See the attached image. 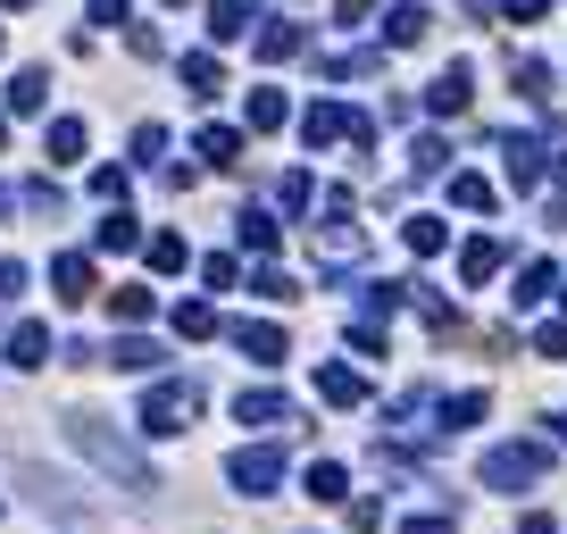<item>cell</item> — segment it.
Returning <instances> with one entry per match:
<instances>
[{
	"instance_id": "7402d4cb",
	"label": "cell",
	"mask_w": 567,
	"mask_h": 534,
	"mask_svg": "<svg viewBox=\"0 0 567 534\" xmlns=\"http://www.w3.org/2000/svg\"><path fill=\"white\" fill-rule=\"evenodd\" d=\"M426 25H435V18H426L417 0H400L393 18H384V42H400V51H409V42H426Z\"/></svg>"
},
{
	"instance_id": "4dcf8cb0",
	"label": "cell",
	"mask_w": 567,
	"mask_h": 534,
	"mask_svg": "<svg viewBox=\"0 0 567 534\" xmlns=\"http://www.w3.org/2000/svg\"><path fill=\"white\" fill-rule=\"evenodd\" d=\"M243 117H250V134H276V126H284V93H267V84H259Z\"/></svg>"
},
{
	"instance_id": "7bdbcfd3",
	"label": "cell",
	"mask_w": 567,
	"mask_h": 534,
	"mask_svg": "<svg viewBox=\"0 0 567 534\" xmlns=\"http://www.w3.org/2000/svg\"><path fill=\"white\" fill-rule=\"evenodd\" d=\"M400 534H459V517H442V510H426V517H409Z\"/></svg>"
},
{
	"instance_id": "5bb4252c",
	"label": "cell",
	"mask_w": 567,
	"mask_h": 534,
	"mask_svg": "<svg viewBox=\"0 0 567 534\" xmlns=\"http://www.w3.org/2000/svg\"><path fill=\"white\" fill-rule=\"evenodd\" d=\"M159 360H168V351L142 343V334H117V343H109V367H126V376H151Z\"/></svg>"
},
{
	"instance_id": "d6a6232c",
	"label": "cell",
	"mask_w": 567,
	"mask_h": 534,
	"mask_svg": "<svg viewBox=\"0 0 567 534\" xmlns=\"http://www.w3.org/2000/svg\"><path fill=\"white\" fill-rule=\"evenodd\" d=\"M276 201H284V217H301L309 201H318V184H309V175L292 168V175H284V184H276Z\"/></svg>"
},
{
	"instance_id": "e575fe53",
	"label": "cell",
	"mask_w": 567,
	"mask_h": 534,
	"mask_svg": "<svg viewBox=\"0 0 567 534\" xmlns=\"http://www.w3.org/2000/svg\"><path fill=\"white\" fill-rule=\"evenodd\" d=\"M51 159H84V117H58L51 126Z\"/></svg>"
},
{
	"instance_id": "44dd1931",
	"label": "cell",
	"mask_w": 567,
	"mask_h": 534,
	"mask_svg": "<svg viewBox=\"0 0 567 534\" xmlns=\"http://www.w3.org/2000/svg\"><path fill=\"white\" fill-rule=\"evenodd\" d=\"M550 285H559V267H550V259H526V267H517V292H510V301H517V309H534Z\"/></svg>"
},
{
	"instance_id": "60d3db41",
	"label": "cell",
	"mask_w": 567,
	"mask_h": 534,
	"mask_svg": "<svg viewBox=\"0 0 567 534\" xmlns=\"http://www.w3.org/2000/svg\"><path fill=\"white\" fill-rule=\"evenodd\" d=\"M534 351H543V360H567V318L543 325V334H534Z\"/></svg>"
},
{
	"instance_id": "484cf974",
	"label": "cell",
	"mask_w": 567,
	"mask_h": 534,
	"mask_svg": "<svg viewBox=\"0 0 567 534\" xmlns=\"http://www.w3.org/2000/svg\"><path fill=\"white\" fill-rule=\"evenodd\" d=\"M400 243H409L417 259H435V250L451 243V226H442V217H409V226H400Z\"/></svg>"
},
{
	"instance_id": "ba28073f",
	"label": "cell",
	"mask_w": 567,
	"mask_h": 534,
	"mask_svg": "<svg viewBox=\"0 0 567 534\" xmlns=\"http://www.w3.org/2000/svg\"><path fill=\"white\" fill-rule=\"evenodd\" d=\"M226 334H234V351H243V360H259V367L284 360V325H267V318H234Z\"/></svg>"
},
{
	"instance_id": "2e32d148",
	"label": "cell",
	"mask_w": 567,
	"mask_h": 534,
	"mask_svg": "<svg viewBox=\"0 0 567 534\" xmlns=\"http://www.w3.org/2000/svg\"><path fill=\"white\" fill-rule=\"evenodd\" d=\"M42 360H51V325L25 318L18 334H9V367H42Z\"/></svg>"
},
{
	"instance_id": "6da1fadb",
	"label": "cell",
	"mask_w": 567,
	"mask_h": 534,
	"mask_svg": "<svg viewBox=\"0 0 567 534\" xmlns=\"http://www.w3.org/2000/svg\"><path fill=\"white\" fill-rule=\"evenodd\" d=\"M543 468H550V442H492L475 477H484L492 493H517V484H543Z\"/></svg>"
},
{
	"instance_id": "d590c367",
	"label": "cell",
	"mask_w": 567,
	"mask_h": 534,
	"mask_svg": "<svg viewBox=\"0 0 567 534\" xmlns=\"http://www.w3.org/2000/svg\"><path fill=\"white\" fill-rule=\"evenodd\" d=\"M184 259H192V250H184V234H151V267H159V276H175Z\"/></svg>"
},
{
	"instance_id": "8fae6325",
	"label": "cell",
	"mask_w": 567,
	"mask_h": 534,
	"mask_svg": "<svg viewBox=\"0 0 567 534\" xmlns=\"http://www.w3.org/2000/svg\"><path fill=\"white\" fill-rule=\"evenodd\" d=\"M501 259H510V243H501V234H475V243L459 250V285H492Z\"/></svg>"
},
{
	"instance_id": "b9f144b4",
	"label": "cell",
	"mask_w": 567,
	"mask_h": 534,
	"mask_svg": "<svg viewBox=\"0 0 567 534\" xmlns=\"http://www.w3.org/2000/svg\"><path fill=\"white\" fill-rule=\"evenodd\" d=\"M93 192L100 201H126V168H93Z\"/></svg>"
},
{
	"instance_id": "1f68e13d",
	"label": "cell",
	"mask_w": 567,
	"mask_h": 534,
	"mask_svg": "<svg viewBox=\"0 0 567 534\" xmlns=\"http://www.w3.org/2000/svg\"><path fill=\"white\" fill-rule=\"evenodd\" d=\"M376 67H384L376 51H334V58H325V76H334V84H342V76H376Z\"/></svg>"
},
{
	"instance_id": "f546056e",
	"label": "cell",
	"mask_w": 567,
	"mask_h": 534,
	"mask_svg": "<svg viewBox=\"0 0 567 534\" xmlns=\"http://www.w3.org/2000/svg\"><path fill=\"white\" fill-rule=\"evenodd\" d=\"M93 243H100V250H133V243H142V226H133L126 210H109V217H100V234H93Z\"/></svg>"
},
{
	"instance_id": "603a6c76",
	"label": "cell",
	"mask_w": 567,
	"mask_h": 534,
	"mask_svg": "<svg viewBox=\"0 0 567 534\" xmlns=\"http://www.w3.org/2000/svg\"><path fill=\"white\" fill-rule=\"evenodd\" d=\"M301 484H309V501H351V477H342V459H318Z\"/></svg>"
},
{
	"instance_id": "52a82bcc",
	"label": "cell",
	"mask_w": 567,
	"mask_h": 534,
	"mask_svg": "<svg viewBox=\"0 0 567 534\" xmlns=\"http://www.w3.org/2000/svg\"><path fill=\"white\" fill-rule=\"evenodd\" d=\"M234 418H243V426H292L301 409H292L276 384H250V393H234Z\"/></svg>"
},
{
	"instance_id": "f6af8a7d",
	"label": "cell",
	"mask_w": 567,
	"mask_h": 534,
	"mask_svg": "<svg viewBox=\"0 0 567 534\" xmlns=\"http://www.w3.org/2000/svg\"><path fill=\"white\" fill-rule=\"evenodd\" d=\"M84 9H93V25H126L133 0H84Z\"/></svg>"
},
{
	"instance_id": "d6986e66",
	"label": "cell",
	"mask_w": 567,
	"mask_h": 534,
	"mask_svg": "<svg viewBox=\"0 0 567 534\" xmlns=\"http://www.w3.org/2000/svg\"><path fill=\"white\" fill-rule=\"evenodd\" d=\"M234 234H243V250H259V259H267V250L284 243V226H276L267 210H243V217H234Z\"/></svg>"
},
{
	"instance_id": "ab89813d",
	"label": "cell",
	"mask_w": 567,
	"mask_h": 534,
	"mask_svg": "<svg viewBox=\"0 0 567 534\" xmlns=\"http://www.w3.org/2000/svg\"><path fill=\"white\" fill-rule=\"evenodd\" d=\"M351 351H367V360H384V325H376V318H360V325H351Z\"/></svg>"
},
{
	"instance_id": "ac0fdd59",
	"label": "cell",
	"mask_w": 567,
	"mask_h": 534,
	"mask_svg": "<svg viewBox=\"0 0 567 534\" xmlns=\"http://www.w3.org/2000/svg\"><path fill=\"white\" fill-rule=\"evenodd\" d=\"M208 34H217V42H243L250 34V0H208Z\"/></svg>"
},
{
	"instance_id": "f907efd6",
	"label": "cell",
	"mask_w": 567,
	"mask_h": 534,
	"mask_svg": "<svg viewBox=\"0 0 567 534\" xmlns=\"http://www.w3.org/2000/svg\"><path fill=\"white\" fill-rule=\"evenodd\" d=\"M0 142H9V117H0Z\"/></svg>"
},
{
	"instance_id": "f5cc1de1",
	"label": "cell",
	"mask_w": 567,
	"mask_h": 534,
	"mask_svg": "<svg viewBox=\"0 0 567 534\" xmlns=\"http://www.w3.org/2000/svg\"><path fill=\"white\" fill-rule=\"evenodd\" d=\"M468 9H475V18H484V0H468Z\"/></svg>"
},
{
	"instance_id": "4fadbf2b",
	"label": "cell",
	"mask_w": 567,
	"mask_h": 534,
	"mask_svg": "<svg viewBox=\"0 0 567 534\" xmlns=\"http://www.w3.org/2000/svg\"><path fill=\"white\" fill-rule=\"evenodd\" d=\"M501 159H510V184H517V192H534V184H543V142L510 134V142H501Z\"/></svg>"
},
{
	"instance_id": "11a10c76",
	"label": "cell",
	"mask_w": 567,
	"mask_h": 534,
	"mask_svg": "<svg viewBox=\"0 0 567 534\" xmlns=\"http://www.w3.org/2000/svg\"><path fill=\"white\" fill-rule=\"evenodd\" d=\"M168 9H184V0H168Z\"/></svg>"
},
{
	"instance_id": "836d02e7",
	"label": "cell",
	"mask_w": 567,
	"mask_h": 534,
	"mask_svg": "<svg viewBox=\"0 0 567 534\" xmlns=\"http://www.w3.org/2000/svg\"><path fill=\"white\" fill-rule=\"evenodd\" d=\"M250 292H259V301H301V285H292L284 267H259V276H250Z\"/></svg>"
},
{
	"instance_id": "9c48e42d",
	"label": "cell",
	"mask_w": 567,
	"mask_h": 534,
	"mask_svg": "<svg viewBox=\"0 0 567 534\" xmlns=\"http://www.w3.org/2000/svg\"><path fill=\"white\" fill-rule=\"evenodd\" d=\"M468 100H475V67H468V58H451V67L435 76V93H426V109H435V117H459Z\"/></svg>"
},
{
	"instance_id": "277c9868",
	"label": "cell",
	"mask_w": 567,
	"mask_h": 534,
	"mask_svg": "<svg viewBox=\"0 0 567 534\" xmlns=\"http://www.w3.org/2000/svg\"><path fill=\"white\" fill-rule=\"evenodd\" d=\"M226 477H234V493H276L284 484V451L276 442H243V451L226 459Z\"/></svg>"
},
{
	"instance_id": "8992f818",
	"label": "cell",
	"mask_w": 567,
	"mask_h": 534,
	"mask_svg": "<svg viewBox=\"0 0 567 534\" xmlns=\"http://www.w3.org/2000/svg\"><path fill=\"white\" fill-rule=\"evenodd\" d=\"M51 285H58V301H67V309H84V301L100 292V276H93V259H84V250H58V259H51Z\"/></svg>"
},
{
	"instance_id": "7c38bea8",
	"label": "cell",
	"mask_w": 567,
	"mask_h": 534,
	"mask_svg": "<svg viewBox=\"0 0 567 534\" xmlns=\"http://www.w3.org/2000/svg\"><path fill=\"white\" fill-rule=\"evenodd\" d=\"M301 51H309V34L292 18H259V58L267 67H284V58H301Z\"/></svg>"
},
{
	"instance_id": "681fc988",
	"label": "cell",
	"mask_w": 567,
	"mask_h": 534,
	"mask_svg": "<svg viewBox=\"0 0 567 534\" xmlns=\"http://www.w3.org/2000/svg\"><path fill=\"white\" fill-rule=\"evenodd\" d=\"M0 9H34V0H0Z\"/></svg>"
},
{
	"instance_id": "3957f363",
	"label": "cell",
	"mask_w": 567,
	"mask_h": 534,
	"mask_svg": "<svg viewBox=\"0 0 567 534\" xmlns=\"http://www.w3.org/2000/svg\"><path fill=\"white\" fill-rule=\"evenodd\" d=\"M192 418H201V384L168 376V384H151V393H142V435H184Z\"/></svg>"
},
{
	"instance_id": "c3c4849f",
	"label": "cell",
	"mask_w": 567,
	"mask_h": 534,
	"mask_svg": "<svg viewBox=\"0 0 567 534\" xmlns=\"http://www.w3.org/2000/svg\"><path fill=\"white\" fill-rule=\"evenodd\" d=\"M517 534H559V526H550V517H517Z\"/></svg>"
},
{
	"instance_id": "ee69618b",
	"label": "cell",
	"mask_w": 567,
	"mask_h": 534,
	"mask_svg": "<svg viewBox=\"0 0 567 534\" xmlns=\"http://www.w3.org/2000/svg\"><path fill=\"white\" fill-rule=\"evenodd\" d=\"M25 292V259H0V301H18Z\"/></svg>"
},
{
	"instance_id": "e0dca14e",
	"label": "cell",
	"mask_w": 567,
	"mask_h": 534,
	"mask_svg": "<svg viewBox=\"0 0 567 534\" xmlns=\"http://www.w3.org/2000/svg\"><path fill=\"white\" fill-rule=\"evenodd\" d=\"M42 100H51V76H42V67H18V76H9V109H18V117H34Z\"/></svg>"
},
{
	"instance_id": "7a4b0ae2",
	"label": "cell",
	"mask_w": 567,
	"mask_h": 534,
	"mask_svg": "<svg viewBox=\"0 0 567 534\" xmlns=\"http://www.w3.org/2000/svg\"><path fill=\"white\" fill-rule=\"evenodd\" d=\"M67 435H76V451H93L100 468H109V477H126L133 493H151V468H142V451H133V442H117V435H109L100 418H76Z\"/></svg>"
},
{
	"instance_id": "cb8c5ba5",
	"label": "cell",
	"mask_w": 567,
	"mask_h": 534,
	"mask_svg": "<svg viewBox=\"0 0 567 534\" xmlns=\"http://www.w3.org/2000/svg\"><path fill=\"white\" fill-rule=\"evenodd\" d=\"M184 84H192L201 100H208V93H226V67H217V51H192V58H184Z\"/></svg>"
},
{
	"instance_id": "4316f807",
	"label": "cell",
	"mask_w": 567,
	"mask_h": 534,
	"mask_svg": "<svg viewBox=\"0 0 567 534\" xmlns=\"http://www.w3.org/2000/svg\"><path fill=\"white\" fill-rule=\"evenodd\" d=\"M109 318L117 325H142V318H151V285H117L109 292Z\"/></svg>"
},
{
	"instance_id": "ffe728a7",
	"label": "cell",
	"mask_w": 567,
	"mask_h": 534,
	"mask_svg": "<svg viewBox=\"0 0 567 534\" xmlns=\"http://www.w3.org/2000/svg\"><path fill=\"white\" fill-rule=\"evenodd\" d=\"M192 151H201L208 168H234V159H243V134H234V126H201V142H192Z\"/></svg>"
},
{
	"instance_id": "db71d44e",
	"label": "cell",
	"mask_w": 567,
	"mask_h": 534,
	"mask_svg": "<svg viewBox=\"0 0 567 534\" xmlns=\"http://www.w3.org/2000/svg\"><path fill=\"white\" fill-rule=\"evenodd\" d=\"M559 435H567V409H559Z\"/></svg>"
},
{
	"instance_id": "74e56055",
	"label": "cell",
	"mask_w": 567,
	"mask_h": 534,
	"mask_svg": "<svg viewBox=\"0 0 567 534\" xmlns=\"http://www.w3.org/2000/svg\"><path fill=\"white\" fill-rule=\"evenodd\" d=\"M234 276H243V267H234V259H226V250H208V259H201V285H208V292H226V285H234Z\"/></svg>"
},
{
	"instance_id": "f1b7e54d",
	"label": "cell",
	"mask_w": 567,
	"mask_h": 534,
	"mask_svg": "<svg viewBox=\"0 0 567 534\" xmlns=\"http://www.w3.org/2000/svg\"><path fill=\"white\" fill-rule=\"evenodd\" d=\"M510 84L526 100H550V67H543V58H510Z\"/></svg>"
},
{
	"instance_id": "9a60e30c",
	"label": "cell",
	"mask_w": 567,
	"mask_h": 534,
	"mask_svg": "<svg viewBox=\"0 0 567 534\" xmlns=\"http://www.w3.org/2000/svg\"><path fill=\"white\" fill-rule=\"evenodd\" d=\"M492 400L484 393H451V400H435V435H459V426H475Z\"/></svg>"
},
{
	"instance_id": "30bf717a",
	"label": "cell",
	"mask_w": 567,
	"mask_h": 534,
	"mask_svg": "<svg viewBox=\"0 0 567 534\" xmlns=\"http://www.w3.org/2000/svg\"><path fill=\"white\" fill-rule=\"evenodd\" d=\"M318 400H325V409H360V400H367V376H360V367H342V360H325V367H318Z\"/></svg>"
},
{
	"instance_id": "bcb514c9",
	"label": "cell",
	"mask_w": 567,
	"mask_h": 534,
	"mask_svg": "<svg viewBox=\"0 0 567 534\" xmlns=\"http://www.w3.org/2000/svg\"><path fill=\"white\" fill-rule=\"evenodd\" d=\"M501 9H510L517 25H534V18H543V9H550V0H501Z\"/></svg>"
},
{
	"instance_id": "816d5d0a",
	"label": "cell",
	"mask_w": 567,
	"mask_h": 534,
	"mask_svg": "<svg viewBox=\"0 0 567 534\" xmlns=\"http://www.w3.org/2000/svg\"><path fill=\"white\" fill-rule=\"evenodd\" d=\"M0 217H9V192H0Z\"/></svg>"
},
{
	"instance_id": "5b68a950",
	"label": "cell",
	"mask_w": 567,
	"mask_h": 534,
	"mask_svg": "<svg viewBox=\"0 0 567 534\" xmlns=\"http://www.w3.org/2000/svg\"><path fill=\"white\" fill-rule=\"evenodd\" d=\"M360 134V109H342V100H318V109H301V142L309 151H325V142H351Z\"/></svg>"
},
{
	"instance_id": "7dc6e473",
	"label": "cell",
	"mask_w": 567,
	"mask_h": 534,
	"mask_svg": "<svg viewBox=\"0 0 567 534\" xmlns=\"http://www.w3.org/2000/svg\"><path fill=\"white\" fill-rule=\"evenodd\" d=\"M367 9H376V0H334V18H342V25H360Z\"/></svg>"
},
{
	"instance_id": "d4e9b609",
	"label": "cell",
	"mask_w": 567,
	"mask_h": 534,
	"mask_svg": "<svg viewBox=\"0 0 567 534\" xmlns=\"http://www.w3.org/2000/svg\"><path fill=\"white\" fill-rule=\"evenodd\" d=\"M451 168V142H442V134H417L409 142V175H442Z\"/></svg>"
},
{
	"instance_id": "f35d334b",
	"label": "cell",
	"mask_w": 567,
	"mask_h": 534,
	"mask_svg": "<svg viewBox=\"0 0 567 534\" xmlns=\"http://www.w3.org/2000/svg\"><path fill=\"white\" fill-rule=\"evenodd\" d=\"M159 151H168V126H133V159H142V168H151Z\"/></svg>"
},
{
	"instance_id": "83f0119b",
	"label": "cell",
	"mask_w": 567,
	"mask_h": 534,
	"mask_svg": "<svg viewBox=\"0 0 567 534\" xmlns=\"http://www.w3.org/2000/svg\"><path fill=\"white\" fill-rule=\"evenodd\" d=\"M175 334H184V343L217 334V309H208V301H175Z\"/></svg>"
},
{
	"instance_id": "8d00e7d4",
	"label": "cell",
	"mask_w": 567,
	"mask_h": 534,
	"mask_svg": "<svg viewBox=\"0 0 567 534\" xmlns=\"http://www.w3.org/2000/svg\"><path fill=\"white\" fill-rule=\"evenodd\" d=\"M451 201H459V210H492V184H484V175H451Z\"/></svg>"
}]
</instances>
